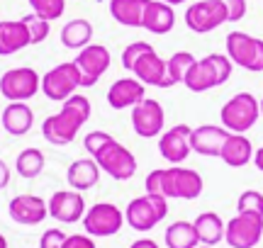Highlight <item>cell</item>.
Segmentation results:
<instances>
[{"mask_svg":"<svg viewBox=\"0 0 263 248\" xmlns=\"http://www.w3.org/2000/svg\"><path fill=\"white\" fill-rule=\"evenodd\" d=\"M146 195H159L166 200H197L202 195V175L185 166L156 168L144 180Z\"/></svg>","mask_w":263,"mask_h":248,"instance_id":"1","label":"cell"},{"mask_svg":"<svg viewBox=\"0 0 263 248\" xmlns=\"http://www.w3.org/2000/svg\"><path fill=\"white\" fill-rule=\"evenodd\" d=\"M88 117H90V100L76 93V95L61 102V110L57 115L47 117L42 122V136L51 146H68V143H73L78 132L83 129Z\"/></svg>","mask_w":263,"mask_h":248,"instance_id":"2","label":"cell"},{"mask_svg":"<svg viewBox=\"0 0 263 248\" xmlns=\"http://www.w3.org/2000/svg\"><path fill=\"white\" fill-rule=\"evenodd\" d=\"M122 68L141 80L144 86L166 90V58L156 54L149 42H132L122 51Z\"/></svg>","mask_w":263,"mask_h":248,"instance_id":"3","label":"cell"},{"mask_svg":"<svg viewBox=\"0 0 263 248\" xmlns=\"http://www.w3.org/2000/svg\"><path fill=\"white\" fill-rule=\"evenodd\" d=\"M232 68H234V64L227 54H207L205 58H195L183 86L190 93H207L212 88L224 86L232 76Z\"/></svg>","mask_w":263,"mask_h":248,"instance_id":"4","label":"cell"},{"mask_svg":"<svg viewBox=\"0 0 263 248\" xmlns=\"http://www.w3.org/2000/svg\"><path fill=\"white\" fill-rule=\"evenodd\" d=\"M258 117H261V105L251 93H236L219 110V122L232 134H246L258 122Z\"/></svg>","mask_w":263,"mask_h":248,"instance_id":"5","label":"cell"},{"mask_svg":"<svg viewBox=\"0 0 263 248\" xmlns=\"http://www.w3.org/2000/svg\"><path fill=\"white\" fill-rule=\"evenodd\" d=\"M168 214V200L159 197V195H141L127 204L124 210V221L129 224L134 231H151L159 226Z\"/></svg>","mask_w":263,"mask_h":248,"instance_id":"6","label":"cell"},{"mask_svg":"<svg viewBox=\"0 0 263 248\" xmlns=\"http://www.w3.org/2000/svg\"><path fill=\"white\" fill-rule=\"evenodd\" d=\"M227 56L232 64L251 73H263V39L251 37L249 32H229L227 34Z\"/></svg>","mask_w":263,"mask_h":248,"instance_id":"7","label":"cell"},{"mask_svg":"<svg viewBox=\"0 0 263 248\" xmlns=\"http://www.w3.org/2000/svg\"><path fill=\"white\" fill-rule=\"evenodd\" d=\"M78 88H81V71L76 61H64L42 76V93L54 102L68 100L71 95H76Z\"/></svg>","mask_w":263,"mask_h":248,"instance_id":"8","label":"cell"},{"mask_svg":"<svg viewBox=\"0 0 263 248\" xmlns=\"http://www.w3.org/2000/svg\"><path fill=\"white\" fill-rule=\"evenodd\" d=\"M124 226V212L112 202H98L83 214V229L93 239H107Z\"/></svg>","mask_w":263,"mask_h":248,"instance_id":"9","label":"cell"},{"mask_svg":"<svg viewBox=\"0 0 263 248\" xmlns=\"http://www.w3.org/2000/svg\"><path fill=\"white\" fill-rule=\"evenodd\" d=\"M39 90H42V76L29 66L10 68L0 76V95L8 97L10 102H27Z\"/></svg>","mask_w":263,"mask_h":248,"instance_id":"10","label":"cell"},{"mask_svg":"<svg viewBox=\"0 0 263 248\" xmlns=\"http://www.w3.org/2000/svg\"><path fill=\"white\" fill-rule=\"evenodd\" d=\"M93 158L98 161L100 171L107 173L112 180H129L132 175L137 173V158H134V153L124 143L117 141V139L105 143Z\"/></svg>","mask_w":263,"mask_h":248,"instance_id":"11","label":"cell"},{"mask_svg":"<svg viewBox=\"0 0 263 248\" xmlns=\"http://www.w3.org/2000/svg\"><path fill=\"white\" fill-rule=\"evenodd\" d=\"M263 239V217L236 212V217L227 221L224 241L232 248H256Z\"/></svg>","mask_w":263,"mask_h":248,"instance_id":"12","label":"cell"},{"mask_svg":"<svg viewBox=\"0 0 263 248\" xmlns=\"http://www.w3.org/2000/svg\"><path fill=\"white\" fill-rule=\"evenodd\" d=\"M227 19V5L222 0H197L185 10V27L195 34H207L222 27Z\"/></svg>","mask_w":263,"mask_h":248,"instance_id":"13","label":"cell"},{"mask_svg":"<svg viewBox=\"0 0 263 248\" xmlns=\"http://www.w3.org/2000/svg\"><path fill=\"white\" fill-rule=\"evenodd\" d=\"M132 127H134V132L139 134L141 139L161 136L163 127H166L163 105L159 100H154V97H144L141 102H137L132 107Z\"/></svg>","mask_w":263,"mask_h":248,"instance_id":"14","label":"cell"},{"mask_svg":"<svg viewBox=\"0 0 263 248\" xmlns=\"http://www.w3.org/2000/svg\"><path fill=\"white\" fill-rule=\"evenodd\" d=\"M110 61H112L110 49L103 44H88L85 49H81L76 56V66L81 71V88H93L107 73Z\"/></svg>","mask_w":263,"mask_h":248,"instance_id":"15","label":"cell"},{"mask_svg":"<svg viewBox=\"0 0 263 248\" xmlns=\"http://www.w3.org/2000/svg\"><path fill=\"white\" fill-rule=\"evenodd\" d=\"M193 129L188 124H176L159 136V153L171 163V166H180L193 151V143H190Z\"/></svg>","mask_w":263,"mask_h":248,"instance_id":"16","label":"cell"},{"mask_svg":"<svg viewBox=\"0 0 263 248\" xmlns=\"http://www.w3.org/2000/svg\"><path fill=\"white\" fill-rule=\"evenodd\" d=\"M49 204V217H54L61 224H76V221H83L85 214V200L78 190H59L51 195Z\"/></svg>","mask_w":263,"mask_h":248,"instance_id":"17","label":"cell"},{"mask_svg":"<svg viewBox=\"0 0 263 248\" xmlns=\"http://www.w3.org/2000/svg\"><path fill=\"white\" fill-rule=\"evenodd\" d=\"M8 214L15 224L22 226H34L49 217V204L37 195H17L8 204Z\"/></svg>","mask_w":263,"mask_h":248,"instance_id":"18","label":"cell"},{"mask_svg":"<svg viewBox=\"0 0 263 248\" xmlns=\"http://www.w3.org/2000/svg\"><path fill=\"white\" fill-rule=\"evenodd\" d=\"M146 97V86L137 78H120L107 90V105L112 110H127L134 107Z\"/></svg>","mask_w":263,"mask_h":248,"instance_id":"19","label":"cell"},{"mask_svg":"<svg viewBox=\"0 0 263 248\" xmlns=\"http://www.w3.org/2000/svg\"><path fill=\"white\" fill-rule=\"evenodd\" d=\"M227 132L224 127L219 124H202V127H197L193 129V136H190V143H193V151L200 153V156H215L219 158V151H222V146H224Z\"/></svg>","mask_w":263,"mask_h":248,"instance_id":"20","label":"cell"},{"mask_svg":"<svg viewBox=\"0 0 263 248\" xmlns=\"http://www.w3.org/2000/svg\"><path fill=\"white\" fill-rule=\"evenodd\" d=\"M141 27L151 32V34H168L176 27V12L173 5L163 3V0H149L144 8V19Z\"/></svg>","mask_w":263,"mask_h":248,"instance_id":"21","label":"cell"},{"mask_svg":"<svg viewBox=\"0 0 263 248\" xmlns=\"http://www.w3.org/2000/svg\"><path fill=\"white\" fill-rule=\"evenodd\" d=\"M29 44V29L22 19H0V56L17 54Z\"/></svg>","mask_w":263,"mask_h":248,"instance_id":"22","label":"cell"},{"mask_svg":"<svg viewBox=\"0 0 263 248\" xmlns=\"http://www.w3.org/2000/svg\"><path fill=\"white\" fill-rule=\"evenodd\" d=\"M254 143L249 136L244 134H232L227 136L224 146H222V151H219V158L229 166V168H244L249 163L254 161Z\"/></svg>","mask_w":263,"mask_h":248,"instance_id":"23","label":"cell"},{"mask_svg":"<svg viewBox=\"0 0 263 248\" xmlns=\"http://www.w3.org/2000/svg\"><path fill=\"white\" fill-rule=\"evenodd\" d=\"M100 166L95 158H78L68 166L66 171V180L71 185V190H78V192H85L95 188L100 182Z\"/></svg>","mask_w":263,"mask_h":248,"instance_id":"24","label":"cell"},{"mask_svg":"<svg viewBox=\"0 0 263 248\" xmlns=\"http://www.w3.org/2000/svg\"><path fill=\"white\" fill-rule=\"evenodd\" d=\"M0 122L5 127V132L12 136H25L34 124V112L27 102H8V107L3 110Z\"/></svg>","mask_w":263,"mask_h":248,"instance_id":"25","label":"cell"},{"mask_svg":"<svg viewBox=\"0 0 263 248\" xmlns=\"http://www.w3.org/2000/svg\"><path fill=\"white\" fill-rule=\"evenodd\" d=\"M193 224H195L197 239H200L202 246H217V243L224 241L227 221L217 212H202V214H197V219Z\"/></svg>","mask_w":263,"mask_h":248,"instance_id":"26","label":"cell"},{"mask_svg":"<svg viewBox=\"0 0 263 248\" xmlns=\"http://www.w3.org/2000/svg\"><path fill=\"white\" fill-rule=\"evenodd\" d=\"M146 3L149 0H110V15L122 27H141Z\"/></svg>","mask_w":263,"mask_h":248,"instance_id":"27","label":"cell"},{"mask_svg":"<svg viewBox=\"0 0 263 248\" xmlns=\"http://www.w3.org/2000/svg\"><path fill=\"white\" fill-rule=\"evenodd\" d=\"M61 44L66 49H85L88 44H93V25L88 19H71L66 22L61 29Z\"/></svg>","mask_w":263,"mask_h":248,"instance_id":"28","label":"cell"},{"mask_svg":"<svg viewBox=\"0 0 263 248\" xmlns=\"http://www.w3.org/2000/svg\"><path fill=\"white\" fill-rule=\"evenodd\" d=\"M163 243L168 248H197L200 239L193 221H173L166 234H163Z\"/></svg>","mask_w":263,"mask_h":248,"instance_id":"29","label":"cell"},{"mask_svg":"<svg viewBox=\"0 0 263 248\" xmlns=\"http://www.w3.org/2000/svg\"><path fill=\"white\" fill-rule=\"evenodd\" d=\"M44 166H47V158H44L42 149H37V146H29V149H22V151H20L17 161H15V171H17V175H22V178L32 180V178L42 175Z\"/></svg>","mask_w":263,"mask_h":248,"instance_id":"30","label":"cell"},{"mask_svg":"<svg viewBox=\"0 0 263 248\" xmlns=\"http://www.w3.org/2000/svg\"><path fill=\"white\" fill-rule=\"evenodd\" d=\"M193 64H195V56L190 51H176L171 58H166V88L183 83Z\"/></svg>","mask_w":263,"mask_h":248,"instance_id":"31","label":"cell"},{"mask_svg":"<svg viewBox=\"0 0 263 248\" xmlns=\"http://www.w3.org/2000/svg\"><path fill=\"white\" fill-rule=\"evenodd\" d=\"M34 15L44 19H59L66 12V0H27Z\"/></svg>","mask_w":263,"mask_h":248,"instance_id":"32","label":"cell"},{"mask_svg":"<svg viewBox=\"0 0 263 248\" xmlns=\"http://www.w3.org/2000/svg\"><path fill=\"white\" fill-rule=\"evenodd\" d=\"M22 22H25L29 29V42H32V44H42V42L49 37V19L39 17V15L32 12V15H25Z\"/></svg>","mask_w":263,"mask_h":248,"instance_id":"33","label":"cell"},{"mask_svg":"<svg viewBox=\"0 0 263 248\" xmlns=\"http://www.w3.org/2000/svg\"><path fill=\"white\" fill-rule=\"evenodd\" d=\"M236 212L246 214H261L263 217V195L258 190H244L236 200Z\"/></svg>","mask_w":263,"mask_h":248,"instance_id":"34","label":"cell"},{"mask_svg":"<svg viewBox=\"0 0 263 248\" xmlns=\"http://www.w3.org/2000/svg\"><path fill=\"white\" fill-rule=\"evenodd\" d=\"M107 141H112V136L107 132H103V129H95V132H88L85 134V139H83V146H85V151L90 153V156H95V153L103 149Z\"/></svg>","mask_w":263,"mask_h":248,"instance_id":"35","label":"cell"},{"mask_svg":"<svg viewBox=\"0 0 263 248\" xmlns=\"http://www.w3.org/2000/svg\"><path fill=\"white\" fill-rule=\"evenodd\" d=\"M66 234L61 229H47L39 239V248H64Z\"/></svg>","mask_w":263,"mask_h":248,"instance_id":"36","label":"cell"},{"mask_svg":"<svg viewBox=\"0 0 263 248\" xmlns=\"http://www.w3.org/2000/svg\"><path fill=\"white\" fill-rule=\"evenodd\" d=\"M227 5V19L229 22H239L246 15V0H222Z\"/></svg>","mask_w":263,"mask_h":248,"instance_id":"37","label":"cell"},{"mask_svg":"<svg viewBox=\"0 0 263 248\" xmlns=\"http://www.w3.org/2000/svg\"><path fill=\"white\" fill-rule=\"evenodd\" d=\"M64 248H98V246H95L93 236H88V234H71V236H66Z\"/></svg>","mask_w":263,"mask_h":248,"instance_id":"38","label":"cell"},{"mask_svg":"<svg viewBox=\"0 0 263 248\" xmlns=\"http://www.w3.org/2000/svg\"><path fill=\"white\" fill-rule=\"evenodd\" d=\"M8 182H10V168H8V163L0 158V190H5Z\"/></svg>","mask_w":263,"mask_h":248,"instance_id":"39","label":"cell"},{"mask_svg":"<svg viewBox=\"0 0 263 248\" xmlns=\"http://www.w3.org/2000/svg\"><path fill=\"white\" fill-rule=\"evenodd\" d=\"M129 248H159V243L154 239H139V241H134Z\"/></svg>","mask_w":263,"mask_h":248,"instance_id":"40","label":"cell"},{"mask_svg":"<svg viewBox=\"0 0 263 248\" xmlns=\"http://www.w3.org/2000/svg\"><path fill=\"white\" fill-rule=\"evenodd\" d=\"M254 163H256V168L263 173V146L261 149H256V153H254Z\"/></svg>","mask_w":263,"mask_h":248,"instance_id":"41","label":"cell"},{"mask_svg":"<svg viewBox=\"0 0 263 248\" xmlns=\"http://www.w3.org/2000/svg\"><path fill=\"white\" fill-rule=\"evenodd\" d=\"M163 3H168V5H180V3H188V0H163Z\"/></svg>","mask_w":263,"mask_h":248,"instance_id":"42","label":"cell"},{"mask_svg":"<svg viewBox=\"0 0 263 248\" xmlns=\"http://www.w3.org/2000/svg\"><path fill=\"white\" fill-rule=\"evenodd\" d=\"M0 248H8V239H5L3 234H0Z\"/></svg>","mask_w":263,"mask_h":248,"instance_id":"43","label":"cell"},{"mask_svg":"<svg viewBox=\"0 0 263 248\" xmlns=\"http://www.w3.org/2000/svg\"><path fill=\"white\" fill-rule=\"evenodd\" d=\"M258 105H261V117H263V97H261V100H258Z\"/></svg>","mask_w":263,"mask_h":248,"instance_id":"44","label":"cell"},{"mask_svg":"<svg viewBox=\"0 0 263 248\" xmlns=\"http://www.w3.org/2000/svg\"><path fill=\"white\" fill-rule=\"evenodd\" d=\"M197 248H215V246H202V243H200V246H197Z\"/></svg>","mask_w":263,"mask_h":248,"instance_id":"45","label":"cell"}]
</instances>
